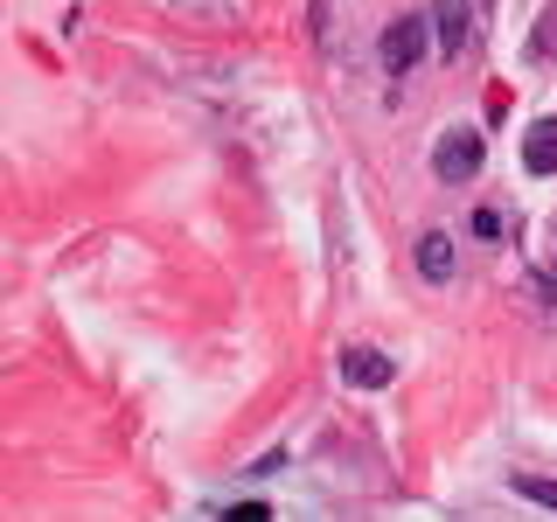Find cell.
<instances>
[{
    "instance_id": "8992f818",
    "label": "cell",
    "mask_w": 557,
    "mask_h": 522,
    "mask_svg": "<svg viewBox=\"0 0 557 522\" xmlns=\"http://www.w3.org/2000/svg\"><path fill=\"white\" fill-rule=\"evenodd\" d=\"M522 167L530 174H557V119H536L530 139H522Z\"/></svg>"
},
{
    "instance_id": "52a82bcc",
    "label": "cell",
    "mask_w": 557,
    "mask_h": 522,
    "mask_svg": "<svg viewBox=\"0 0 557 522\" xmlns=\"http://www.w3.org/2000/svg\"><path fill=\"white\" fill-rule=\"evenodd\" d=\"M516 495H530V501H544V509H557V481H544V474H516Z\"/></svg>"
},
{
    "instance_id": "5b68a950",
    "label": "cell",
    "mask_w": 557,
    "mask_h": 522,
    "mask_svg": "<svg viewBox=\"0 0 557 522\" xmlns=\"http://www.w3.org/2000/svg\"><path fill=\"white\" fill-rule=\"evenodd\" d=\"M418 278H432V286H446V278H453V237L446 231L418 237Z\"/></svg>"
},
{
    "instance_id": "277c9868",
    "label": "cell",
    "mask_w": 557,
    "mask_h": 522,
    "mask_svg": "<svg viewBox=\"0 0 557 522\" xmlns=\"http://www.w3.org/2000/svg\"><path fill=\"white\" fill-rule=\"evenodd\" d=\"M342 376L356 383V390H383V383H391V356H376V348H348Z\"/></svg>"
},
{
    "instance_id": "3957f363",
    "label": "cell",
    "mask_w": 557,
    "mask_h": 522,
    "mask_svg": "<svg viewBox=\"0 0 557 522\" xmlns=\"http://www.w3.org/2000/svg\"><path fill=\"white\" fill-rule=\"evenodd\" d=\"M432 42L453 57H467V0H432Z\"/></svg>"
},
{
    "instance_id": "7a4b0ae2",
    "label": "cell",
    "mask_w": 557,
    "mask_h": 522,
    "mask_svg": "<svg viewBox=\"0 0 557 522\" xmlns=\"http://www.w3.org/2000/svg\"><path fill=\"white\" fill-rule=\"evenodd\" d=\"M432 167H440V182H474L481 174V133H446Z\"/></svg>"
},
{
    "instance_id": "6da1fadb",
    "label": "cell",
    "mask_w": 557,
    "mask_h": 522,
    "mask_svg": "<svg viewBox=\"0 0 557 522\" xmlns=\"http://www.w3.org/2000/svg\"><path fill=\"white\" fill-rule=\"evenodd\" d=\"M425 42H432V28L418 22V14H397L391 35H383V70H391V77H397V70H411L418 57H425Z\"/></svg>"
},
{
    "instance_id": "ba28073f",
    "label": "cell",
    "mask_w": 557,
    "mask_h": 522,
    "mask_svg": "<svg viewBox=\"0 0 557 522\" xmlns=\"http://www.w3.org/2000/svg\"><path fill=\"white\" fill-rule=\"evenodd\" d=\"M530 57H557V14H544V22H536V42H530Z\"/></svg>"
},
{
    "instance_id": "9c48e42d",
    "label": "cell",
    "mask_w": 557,
    "mask_h": 522,
    "mask_svg": "<svg viewBox=\"0 0 557 522\" xmlns=\"http://www.w3.org/2000/svg\"><path fill=\"white\" fill-rule=\"evenodd\" d=\"M474 237H502V209H474Z\"/></svg>"
}]
</instances>
